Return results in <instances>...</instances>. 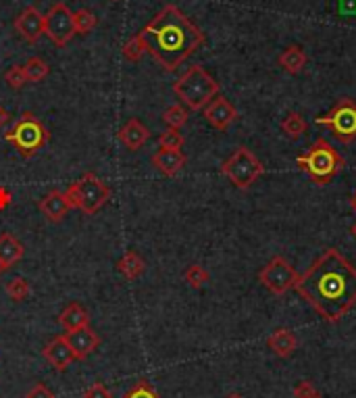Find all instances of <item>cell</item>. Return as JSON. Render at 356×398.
<instances>
[{"label":"cell","instance_id":"obj_25","mask_svg":"<svg viewBox=\"0 0 356 398\" xmlns=\"http://www.w3.org/2000/svg\"><path fill=\"white\" fill-rule=\"evenodd\" d=\"M282 131H284L288 138L298 140V138L306 131V121H304V117L300 113H288L284 117V121H282Z\"/></svg>","mask_w":356,"mask_h":398},{"label":"cell","instance_id":"obj_29","mask_svg":"<svg viewBox=\"0 0 356 398\" xmlns=\"http://www.w3.org/2000/svg\"><path fill=\"white\" fill-rule=\"evenodd\" d=\"M29 292H32V288L27 284V280H23V278H15L6 284V294L15 302H23L29 296Z\"/></svg>","mask_w":356,"mask_h":398},{"label":"cell","instance_id":"obj_40","mask_svg":"<svg viewBox=\"0 0 356 398\" xmlns=\"http://www.w3.org/2000/svg\"><path fill=\"white\" fill-rule=\"evenodd\" d=\"M225 398H244V397H242V394H230V397Z\"/></svg>","mask_w":356,"mask_h":398},{"label":"cell","instance_id":"obj_5","mask_svg":"<svg viewBox=\"0 0 356 398\" xmlns=\"http://www.w3.org/2000/svg\"><path fill=\"white\" fill-rule=\"evenodd\" d=\"M4 140L23 157V159H29L34 157L40 148H44L51 140V134L48 129L44 127V123L36 117L34 113L25 111L21 115L13 127L4 134Z\"/></svg>","mask_w":356,"mask_h":398},{"label":"cell","instance_id":"obj_6","mask_svg":"<svg viewBox=\"0 0 356 398\" xmlns=\"http://www.w3.org/2000/svg\"><path fill=\"white\" fill-rule=\"evenodd\" d=\"M65 194L69 196L73 209H79L86 215H96L107 205L111 190L96 173H84V177L73 181Z\"/></svg>","mask_w":356,"mask_h":398},{"label":"cell","instance_id":"obj_21","mask_svg":"<svg viewBox=\"0 0 356 398\" xmlns=\"http://www.w3.org/2000/svg\"><path fill=\"white\" fill-rule=\"evenodd\" d=\"M23 255H25V248L15 236H11V233H2L0 236V261L2 263L13 267L23 259Z\"/></svg>","mask_w":356,"mask_h":398},{"label":"cell","instance_id":"obj_31","mask_svg":"<svg viewBox=\"0 0 356 398\" xmlns=\"http://www.w3.org/2000/svg\"><path fill=\"white\" fill-rule=\"evenodd\" d=\"M4 82H6L8 88H13V90H21V88H25V84H29V82H27V75H25V71H23V65L11 67V69L4 73Z\"/></svg>","mask_w":356,"mask_h":398},{"label":"cell","instance_id":"obj_18","mask_svg":"<svg viewBox=\"0 0 356 398\" xmlns=\"http://www.w3.org/2000/svg\"><path fill=\"white\" fill-rule=\"evenodd\" d=\"M267 346H269V350H271L275 357L286 359V357H292V354H294V350H296L298 346V340L292 330H288V328H279V330H275V332L269 336Z\"/></svg>","mask_w":356,"mask_h":398},{"label":"cell","instance_id":"obj_1","mask_svg":"<svg viewBox=\"0 0 356 398\" xmlns=\"http://www.w3.org/2000/svg\"><path fill=\"white\" fill-rule=\"evenodd\" d=\"M294 288L325 321L336 323L356 307V267L338 248H327L298 276Z\"/></svg>","mask_w":356,"mask_h":398},{"label":"cell","instance_id":"obj_20","mask_svg":"<svg viewBox=\"0 0 356 398\" xmlns=\"http://www.w3.org/2000/svg\"><path fill=\"white\" fill-rule=\"evenodd\" d=\"M117 269L127 282H133V280H138L144 274L146 263H144V259L136 250H127L117 261Z\"/></svg>","mask_w":356,"mask_h":398},{"label":"cell","instance_id":"obj_33","mask_svg":"<svg viewBox=\"0 0 356 398\" xmlns=\"http://www.w3.org/2000/svg\"><path fill=\"white\" fill-rule=\"evenodd\" d=\"M292 392H294V397L296 398H317L319 397V390L315 388V384H312V382H306V380L298 382Z\"/></svg>","mask_w":356,"mask_h":398},{"label":"cell","instance_id":"obj_35","mask_svg":"<svg viewBox=\"0 0 356 398\" xmlns=\"http://www.w3.org/2000/svg\"><path fill=\"white\" fill-rule=\"evenodd\" d=\"M25 398H57V397H55V392H53L51 388H46L44 384H34V386L29 388V392L25 394Z\"/></svg>","mask_w":356,"mask_h":398},{"label":"cell","instance_id":"obj_19","mask_svg":"<svg viewBox=\"0 0 356 398\" xmlns=\"http://www.w3.org/2000/svg\"><path fill=\"white\" fill-rule=\"evenodd\" d=\"M59 323L67 332H73L77 328H86V326H90V313L79 302H71L62 309Z\"/></svg>","mask_w":356,"mask_h":398},{"label":"cell","instance_id":"obj_13","mask_svg":"<svg viewBox=\"0 0 356 398\" xmlns=\"http://www.w3.org/2000/svg\"><path fill=\"white\" fill-rule=\"evenodd\" d=\"M65 338L69 342V346H71V350H73V354H75L77 361L88 359V357L98 348V344H100V336H98L90 326L77 328V330H73V332H67Z\"/></svg>","mask_w":356,"mask_h":398},{"label":"cell","instance_id":"obj_41","mask_svg":"<svg viewBox=\"0 0 356 398\" xmlns=\"http://www.w3.org/2000/svg\"><path fill=\"white\" fill-rule=\"evenodd\" d=\"M350 231H352V236H355V238H356V224H355V226H352V228H350Z\"/></svg>","mask_w":356,"mask_h":398},{"label":"cell","instance_id":"obj_43","mask_svg":"<svg viewBox=\"0 0 356 398\" xmlns=\"http://www.w3.org/2000/svg\"><path fill=\"white\" fill-rule=\"evenodd\" d=\"M115 2H117V0H115Z\"/></svg>","mask_w":356,"mask_h":398},{"label":"cell","instance_id":"obj_4","mask_svg":"<svg viewBox=\"0 0 356 398\" xmlns=\"http://www.w3.org/2000/svg\"><path fill=\"white\" fill-rule=\"evenodd\" d=\"M219 90H221V86L215 82V77L202 65L190 67L173 84L176 96L179 101H183V105L192 111L204 109L219 94Z\"/></svg>","mask_w":356,"mask_h":398},{"label":"cell","instance_id":"obj_22","mask_svg":"<svg viewBox=\"0 0 356 398\" xmlns=\"http://www.w3.org/2000/svg\"><path fill=\"white\" fill-rule=\"evenodd\" d=\"M277 60L284 67V71H288L292 75H298L304 69V65H306V55H304V51L300 46H290V49H286L279 55Z\"/></svg>","mask_w":356,"mask_h":398},{"label":"cell","instance_id":"obj_37","mask_svg":"<svg viewBox=\"0 0 356 398\" xmlns=\"http://www.w3.org/2000/svg\"><path fill=\"white\" fill-rule=\"evenodd\" d=\"M8 119H11L8 111H6L4 107H0V127H2V125H6V123H8Z\"/></svg>","mask_w":356,"mask_h":398},{"label":"cell","instance_id":"obj_24","mask_svg":"<svg viewBox=\"0 0 356 398\" xmlns=\"http://www.w3.org/2000/svg\"><path fill=\"white\" fill-rule=\"evenodd\" d=\"M73 23H75V34L86 36V34H90V32L96 27L98 19H96V15H94L92 11H88V8H79V11L73 13Z\"/></svg>","mask_w":356,"mask_h":398},{"label":"cell","instance_id":"obj_9","mask_svg":"<svg viewBox=\"0 0 356 398\" xmlns=\"http://www.w3.org/2000/svg\"><path fill=\"white\" fill-rule=\"evenodd\" d=\"M296 269L284 257H273L258 274V282L273 294H286L296 285Z\"/></svg>","mask_w":356,"mask_h":398},{"label":"cell","instance_id":"obj_11","mask_svg":"<svg viewBox=\"0 0 356 398\" xmlns=\"http://www.w3.org/2000/svg\"><path fill=\"white\" fill-rule=\"evenodd\" d=\"M15 30L25 42L36 44L44 36V15L36 6H27L15 19Z\"/></svg>","mask_w":356,"mask_h":398},{"label":"cell","instance_id":"obj_2","mask_svg":"<svg viewBox=\"0 0 356 398\" xmlns=\"http://www.w3.org/2000/svg\"><path fill=\"white\" fill-rule=\"evenodd\" d=\"M140 36L146 53H150L165 71H176L185 58L192 57L204 44L202 30L196 27L176 4L161 8V13L146 23Z\"/></svg>","mask_w":356,"mask_h":398},{"label":"cell","instance_id":"obj_28","mask_svg":"<svg viewBox=\"0 0 356 398\" xmlns=\"http://www.w3.org/2000/svg\"><path fill=\"white\" fill-rule=\"evenodd\" d=\"M185 138L179 129H173V127H167L161 136H159V144L161 148H167V150H181Z\"/></svg>","mask_w":356,"mask_h":398},{"label":"cell","instance_id":"obj_14","mask_svg":"<svg viewBox=\"0 0 356 398\" xmlns=\"http://www.w3.org/2000/svg\"><path fill=\"white\" fill-rule=\"evenodd\" d=\"M71 209H73V205H71L69 196H67L65 192H60V190L48 192V194L40 200V213H42L51 224H60V222L67 217V213H69Z\"/></svg>","mask_w":356,"mask_h":398},{"label":"cell","instance_id":"obj_27","mask_svg":"<svg viewBox=\"0 0 356 398\" xmlns=\"http://www.w3.org/2000/svg\"><path fill=\"white\" fill-rule=\"evenodd\" d=\"M183 280L192 285V288H202L204 284H209L211 276H209V271H206L202 265H196V263H194V265H190V267L185 269Z\"/></svg>","mask_w":356,"mask_h":398},{"label":"cell","instance_id":"obj_38","mask_svg":"<svg viewBox=\"0 0 356 398\" xmlns=\"http://www.w3.org/2000/svg\"><path fill=\"white\" fill-rule=\"evenodd\" d=\"M6 271H11V267H8L6 263H2V261H0V276H4Z\"/></svg>","mask_w":356,"mask_h":398},{"label":"cell","instance_id":"obj_7","mask_svg":"<svg viewBox=\"0 0 356 398\" xmlns=\"http://www.w3.org/2000/svg\"><path fill=\"white\" fill-rule=\"evenodd\" d=\"M221 173L236 186L237 190H248L265 173V167L250 148L239 146L234 150V155L221 165Z\"/></svg>","mask_w":356,"mask_h":398},{"label":"cell","instance_id":"obj_8","mask_svg":"<svg viewBox=\"0 0 356 398\" xmlns=\"http://www.w3.org/2000/svg\"><path fill=\"white\" fill-rule=\"evenodd\" d=\"M315 121L317 125L329 127L334 138L342 144L356 140V103L352 98H340L329 113L317 117Z\"/></svg>","mask_w":356,"mask_h":398},{"label":"cell","instance_id":"obj_16","mask_svg":"<svg viewBox=\"0 0 356 398\" xmlns=\"http://www.w3.org/2000/svg\"><path fill=\"white\" fill-rule=\"evenodd\" d=\"M148 136H150L148 127H146L140 119H136V117H131V119L119 129V140H121V142L125 144V148H129V150H140V148L146 144Z\"/></svg>","mask_w":356,"mask_h":398},{"label":"cell","instance_id":"obj_39","mask_svg":"<svg viewBox=\"0 0 356 398\" xmlns=\"http://www.w3.org/2000/svg\"><path fill=\"white\" fill-rule=\"evenodd\" d=\"M352 209L356 211V190H355V196H352Z\"/></svg>","mask_w":356,"mask_h":398},{"label":"cell","instance_id":"obj_36","mask_svg":"<svg viewBox=\"0 0 356 398\" xmlns=\"http://www.w3.org/2000/svg\"><path fill=\"white\" fill-rule=\"evenodd\" d=\"M8 203H11V194L4 188H0V209L8 207Z\"/></svg>","mask_w":356,"mask_h":398},{"label":"cell","instance_id":"obj_10","mask_svg":"<svg viewBox=\"0 0 356 398\" xmlns=\"http://www.w3.org/2000/svg\"><path fill=\"white\" fill-rule=\"evenodd\" d=\"M44 36L51 38V42L57 44V46H67L69 40L75 36L73 13L69 11L67 4L57 2L44 15Z\"/></svg>","mask_w":356,"mask_h":398},{"label":"cell","instance_id":"obj_12","mask_svg":"<svg viewBox=\"0 0 356 398\" xmlns=\"http://www.w3.org/2000/svg\"><path fill=\"white\" fill-rule=\"evenodd\" d=\"M204 119L211 127L225 131L237 119L236 107L225 98V96H215L206 107H204Z\"/></svg>","mask_w":356,"mask_h":398},{"label":"cell","instance_id":"obj_26","mask_svg":"<svg viewBox=\"0 0 356 398\" xmlns=\"http://www.w3.org/2000/svg\"><path fill=\"white\" fill-rule=\"evenodd\" d=\"M144 55H146V46H144V40H142L140 34H136L133 38H129L123 44V57L127 58V60L136 63V60H140Z\"/></svg>","mask_w":356,"mask_h":398},{"label":"cell","instance_id":"obj_30","mask_svg":"<svg viewBox=\"0 0 356 398\" xmlns=\"http://www.w3.org/2000/svg\"><path fill=\"white\" fill-rule=\"evenodd\" d=\"M187 111L181 107V105H173V107H169L165 113H163V121H165V125L167 127H173V129H179V127H183L185 123H187Z\"/></svg>","mask_w":356,"mask_h":398},{"label":"cell","instance_id":"obj_32","mask_svg":"<svg viewBox=\"0 0 356 398\" xmlns=\"http://www.w3.org/2000/svg\"><path fill=\"white\" fill-rule=\"evenodd\" d=\"M123 398H161V397H159V392H157L148 382L142 380V382H138V384H136V386H133V388H131V390H129Z\"/></svg>","mask_w":356,"mask_h":398},{"label":"cell","instance_id":"obj_3","mask_svg":"<svg viewBox=\"0 0 356 398\" xmlns=\"http://www.w3.org/2000/svg\"><path fill=\"white\" fill-rule=\"evenodd\" d=\"M296 165L298 169L306 173L317 186H327L344 169L346 161L325 138H317L302 155H298Z\"/></svg>","mask_w":356,"mask_h":398},{"label":"cell","instance_id":"obj_42","mask_svg":"<svg viewBox=\"0 0 356 398\" xmlns=\"http://www.w3.org/2000/svg\"><path fill=\"white\" fill-rule=\"evenodd\" d=\"M317 398H321V397H317Z\"/></svg>","mask_w":356,"mask_h":398},{"label":"cell","instance_id":"obj_15","mask_svg":"<svg viewBox=\"0 0 356 398\" xmlns=\"http://www.w3.org/2000/svg\"><path fill=\"white\" fill-rule=\"evenodd\" d=\"M42 354H44V359H46L57 371H65L73 361H77L65 336H55L53 340L44 346Z\"/></svg>","mask_w":356,"mask_h":398},{"label":"cell","instance_id":"obj_17","mask_svg":"<svg viewBox=\"0 0 356 398\" xmlns=\"http://www.w3.org/2000/svg\"><path fill=\"white\" fill-rule=\"evenodd\" d=\"M185 161H187V157L181 150H167V148H161L152 157V165L167 177L178 175L179 171L185 167Z\"/></svg>","mask_w":356,"mask_h":398},{"label":"cell","instance_id":"obj_23","mask_svg":"<svg viewBox=\"0 0 356 398\" xmlns=\"http://www.w3.org/2000/svg\"><path fill=\"white\" fill-rule=\"evenodd\" d=\"M23 71H25V75H27V82L38 84V82L46 79V75L51 73V67H48V63H46L44 58L32 57L27 58V63L23 65Z\"/></svg>","mask_w":356,"mask_h":398},{"label":"cell","instance_id":"obj_34","mask_svg":"<svg viewBox=\"0 0 356 398\" xmlns=\"http://www.w3.org/2000/svg\"><path fill=\"white\" fill-rule=\"evenodd\" d=\"M84 398H113V392H111L105 384L96 382V384H92V386L84 392Z\"/></svg>","mask_w":356,"mask_h":398}]
</instances>
